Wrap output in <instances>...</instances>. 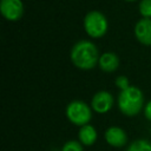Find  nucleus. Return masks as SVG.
Listing matches in <instances>:
<instances>
[{"label":"nucleus","instance_id":"obj_2","mask_svg":"<svg viewBox=\"0 0 151 151\" xmlns=\"http://www.w3.org/2000/svg\"><path fill=\"white\" fill-rule=\"evenodd\" d=\"M119 111L127 116L133 117L137 116L142 110H144V97L140 88L137 86H130L126 90L119 92L117 100Z\"/></svg>","mask_w":151,"mask_h":151},{"label":"nucleus","instance_id":"obj_13","mask_svg":"<svg viewBox=\"0 0 151 151\" xmlns=\"http://www.w3.org/2000/svg\"><path fill=\"white\" fill-rule=\"evenodd\" d=\"M83 146L79 140H68L63 145L61 151H84Z\"/></svg>","mask_w":151,"mask_h":151},{"label":"nucleus","instance_id":"obj_15","mask_svg":"<svg viewBox=\"0 0 151 151\" xmlns=\"http://www.w3.org/2000/svg\"><path fill=\"white\" fill-rule=\"evenodd\" d=\"M143 111H144V116H145V118H146L147 120L151 122V100H149V101L145 104Z\"/></svg>","mask_w":151,"mask_h":151},{"label":"nucleus","instance_id":"obj_8","mask_svg":"<svg viewBox=\"0 0 151 151\" xmlns=\"http://www.w3.org/2000/svg\"><path fill=\"white\" fill-rule=\"evenodd\" d=\"M105 140L113 147H122L127 143V134L119 126H110L105 131Z\"/></svg>","mask_w":151,"mask_h":151},{"label":"nucleus","instance_id":"obj_10","mask_svg":"<svg viewBox=\"0 0 151 151\" xmlns=\"http://www.w3.org/2000/svg\"><path fill=\"white\" fill-rule=\"evenodd\" d=\"M97 137H98L97 130L91 124H86L84 126H80L79 132H78V139L83 145H85V146L93 145L97 140Z\"/></svg>","mask_w":151,"mask_h":151},{"label":"nucleus","instance_id":"obj_6","mask_svg":"<svg viewBox=\"0 0 151 151\" xmlns=\"http://www.w3.org/2000/svg\"><path fill=\"white\" fill-rule=\"evenodd\" d=\"M113 96L109 91H98L91 99V107L96 113H107L113 106Z\"/></svg>","mask_w":151,"mask_h":151},{"label":"nucleus","instance_id":"obj_1","mask_svg":"<svg viewBox=\"0 0 151 151\" xmlns=\"http://www.w3.org/2000/svg\"><path fill=\"white\" fill-rule=\"evenodd\" d=\"M99 52L97 46L90 40H79L77 41L70 53L72 64L79 70H91L99 61Z\"/></svg>","mask_w":151,"mask_h":151},{"label":"nucleus","instance_id":"obj_11","mask_svg":"<svg viewBox=\"0 0 151 151\" xmlns=\"http://www.w3.org/2000/svg\"><path fill=\"white\" fill-rule=\"evenodd\" d=\"M126 151H151V142L147 139H136L126 149Z\"/></svg>","mask_w":151,"mask_h":151},{"label":"nucleus","instance_id":"obj_9","mask_svg":"<svg viewBox=\"0 0 151 151\" xmlns=\"http://www.w3.org/2000/svg\"><path fill=\"white\" fill-rule=\"evenodd\" d=\"M98 66L104 72H114L119 66V58L113 52H105L99 57Z\"/></svg>","mask_w":151,"mask_h":151},{"label":"nucleus","instance_id":"obj_16","mask_svg":"<svg viewBox=\"0 0 151 151\" xmlns=\"http://www.w3.org/2000/svg\"><path fill=\"white\" fill-rule=\"evenodd\" d=\"M125 1H129V2H132V1H136V0H125Z\"/></svg>","mask_w":151,"mask_h":151},{"label":"nucleus","instance_id":"obj_5","mask_svg":"<svg viewBox=\"0 0 151 151\" xmlns=\"http://www.w3.org/2000/svg\"><path fill=\"white\" fill-rule=\"evenodd\" d=\"M1 15L8 21H18L24 14V4L21 0H1Z\"/></svg>","mask_w":151,"mask_h":151},{"label":"nucleus","instance_id":"obj_12","mask_svg":"<svg viewBox=\"0 0 151 151\" xmlns=\"http://www.w3.org/2000/svg\"><path fill=\"white\" fill-rule=\"evenodd\" d=\"M138 9L143 18L151 19V0H140L138 5Z\"/></svg>","mask_w":151,"mask_h":151},{"label":"nucleus","instance_id":"obj_3","mask_svg":"<svg viewBox=\"0 0 151 151\" xmlns=\"http://www.w3.org/2000/svg\"><path fill=\"white\" fill-rule=\"evenodd\" d=\"M109 22L106 17L99 11H91L84 18V29L88 37L98 39L106 34Z\"/></svg>","mask_w":151,"mask_h":151},{"label":"nucleus","instance_id":"obj_7","mask_svg":"<svg viewBox=\"0 0 151 151\" xmlns=\"http://www.w3.org/2000/svg\"><path fill=\"white\" fill-rule=\"evenodd\" d=\"M136 39L145 46H151V19L142 18L134 25Z\"/></svg>","mask_w":151,"mask_h":151},{"label":"nucleus","instance_id":"obj_14","mask_svg":"<svg viewBox=\"0 0 151 151\" xmlns=\"http://www.w3.org/2000/svg\"><path fill=\"white\" fill-rule=\"evenodd\" d=\"M114 84H116V86L120 91L126 90V88H129L131 86L130 85V80H129V78L126 76H119V77H117L116 80H114Z\"/></svg>","mask_w":151,"mask_h":151},{"label":"nucleus","instance_id":"obj_4","mask_svg":"<svg viewBox=\"0 0 151 151\" xmlns=\"http://www.w3.org/2000/svg\"><path fill=\"white\" fill-rule=\"evenodd\" d=\"M67 119L77 126H84L90 123L92 118V107L83 100H72L66 106Z\"/></svg>","mask_w":151,"mask_h":151}]
</instances>
